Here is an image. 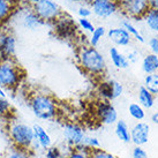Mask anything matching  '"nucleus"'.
Here are the masks:
<instances>
[{"label": "nucleus", "instance_id": "nucleus-1", "mask_svg": "<svg viewBox=\"0 0 158 158\" xmlns=\"http://www.w3.org/2000/svg\"><path fill=\"white\" fill-rule=\"evenodd\" d=\"M77 59L81 68L91 76H103L106 73L107 65L104 56L96 48L82 45L77 52Z\"/></svg>", "mask_w": 158, "mask_h": 158}, {"label": "nucleus", "instance_id": "nucleus-2", "mask_svg": "<svg viewBox=\"0 0 158 158\" xmlns=\"http://www.w3.org/2000/svg\"><path fill=\"white\" fill-rule=\"evenodd\" d=\"M29 106L38 120L50 121L57 118L58 105L56 99L46 92H35L29 98Z\"/></svg>", "mask_w": 158, "mask_h": 158}, {"label": "nucleus", "instance_id": "nucleus-3", "mask_svg": "<svg viewBox=\"0 0 158 158\" xmlns=\"http://www.w3.org/2000/svg\"><path fill=\"white\" fill-rule=\"evenodd\" d=\"M24 72L14 59L0 60V87L5 91H14L22 82Z\"/></svg>", "mask_w": 158, "mask_h": 158}, {"label": "nucleus", "instance_id": "nucleus-4", "mask_svg": "<svg viewBox=\"0 0 158 158\" xmlns=\"http://www.w3.org/2000/svg\"><path fill=\"white\" fill-rule=\"evenodd\" d=\"M7 133H8L9 140L13 143L14 147L26 150L31 149V145L35 141L32 126H29L28 123H21V121L13 120L8 123Z\"/></svg>", "mask_w": 158, "mask_h": 158}, {"label": "nucleus", "instance_id": "nucleus-5", "mask_svg": "<svg viewBox=\"0 0 158 158\" xmlns=\"http://www.w3.org/2000/svg\"><path fill=\"white\" fill-rule=\"evenodd\" d=\"M32 9L44 23H53L61 16L62 10L53 0H40L32 6Z\"/></svg>", "mask_w": 158, "mask_h": 158}, {"label": "nucleus", "instance_id": "nucleus-6", "mask_svg": "<svg viewBox=\"0 0 158 158\" xmlns=\"http://www.w3.org/2000/svg\"><path fill=\"white\" fill-rule=\"evenodd\" d=\"M16 10H19V24L22 27L23 29L29 31H36L38 30L40 27L44 26L45 23L38 18V15L34 12L32 7H29V5H27L24 7L18 6Z\"/></svg>", "mask_w": 158, "mask_h": 158}, {"label": "nucleus", "instance_id": "nucleus-7", "mask_svg": "<svg viewBox=\"0 0 158 158\" xmlns=\"http://www.w3.org/2000/svg\"><path fill=\"white\" fill-rule=\"evenodd\" d=\"M94 112H95L97 120L102 125L110 126V125H114L118 121V111L111 102H97L95 104V107H94Z\"/></svg>", "mask_w": 158, "mask_h": 158}, {"label": "nucleus", "instance_id": "nucleus-8", "mask_svg": "<svg viewBox=\"0 0 158 158\" xmlns=\"http://www.w3.org/2000/svg\"><path fill=\"white\" fill-rule=\"evenodd\" d=\"M123 85L117 80H106L101 81L97 85V94L101 101L112 102L123 95Z\"/></svg>", "mask_w": 158, "mask_h": 158}, {"label": "nucleus", "instance_id": "nucleus-9", "mask_svg": "<svg viewBox=\"0 0 158 158\" xmlns=\"http://www.w3.org/2000/svg\"><path fill=\"white\" fill-rule=\"evenodd\" d=\"M90 9L99 19H109L120 9L119 0H91Z\"/></svg>", "mask_w": 158, "mask_h": 158}, {"label": "nucleus", "instance_id": "nucleus-10", "mask_svg": "<svg viewBox=\"0 0 158 158\" xmlns=\"http://www.w3.org/2000/svg\"><path fill=\"white\" fill-rule=\"evenodd\" d=\"M120 9L129 18L142 19L150 9L148 0H119Z\"/></svg>", "mask_w": 158, "mask_h": 158}, {"label": "nucleus", "instance_id": "nucleus-11", "mask_svg": "<svg viewBox=\"0 0 158 158\" xmlns=\"http://www.w3.org/2000/svg\"><path fill=\"white\" fill-rule=\"evenodd\" d=\"M62 135L66 143L72 148H76L85 139V132L82 126L76 123H66L62 126Z\"/></svg>", "mask_w": 158, "mask_h": 158}, {"label": "nucleus", "instance_id": "nucleus-12", "mask_svg": "<svg viewBox=\"0 0 158 158\" xmlns=\"http://www.w3.org/2000/svg\"><path fill=\"white\" fill-rule=\"evenodd\" d=\"M16 37L8 30H0V60L14 59L16 53Z\"/></svg>", "mask_w": 158, "mask_h": 158}, {"label": "nucleus", "instance_id": "nucleus-13", "mask_svg": "<svg viewBox=\"0 0 158 158\" xmlns=\"http://www.w3.org/2000/svg\"><path fill=\"white\" fill-rule=\"evenodd\" d=\"M53 26H54V32L57 34V36L64 40L72 38L76 31V24L74 20L66 14H62L56 22H53Z\"/></svg>", "mask_w": 158, "mask_h": 158}, {"label": "nucleus", "instance_id": "nucleus-14", "mask_svg": "<svg viewBox=\"0 0 158 158\" xmlns=\"http://www.w3.org/2000/svg\"><path fill=\"white\" fill-rule=\"evenodd\" d=\"M150 126L149 123L139 121L131 129V142L136 147H143L149 142Z\"/></svg>", "mask_w": 158, "mask_h": 158}, {"label": "nucleus", "instance_id": "nucleus-15", "mask_svg": "<svg viewBox=\"0 0 158 158\" xmlns=\"http://www.w3.org/2000/svg\"><path fill=\"white\" fill-rule=\"evenodd\" d=\"M107 38L117 46H121V48H126L131 44L132 42V36L128 34V31L123 28H111L110 30L106 32Z\"/></svg>", "mask_w": 158, "mask_h": 158}, {"label": "nucleus", "instance_id": "nucleus-16", "mask_svg": "<svg viewBox=\"0 0 158 158\" xmlns=\"http://www.w3.org/2000/svg\"><path fill=\"white\" fill-rule=\"evenodd\" d=\"M32 129H34L35 141L38 143V145L40 147V149L46 150L52 147V139H51V135L48 134V131H46L43 126L36 123V125L32 126Z\"/></svg>", "mask_w": 158, "mask_h": 158}, {"label": "nucleus", "instance_id": "nucleus-17", "mask_svg": "<svg viewBox=\"0 0 158 158\" xmlns=\"http://www.w3.org/2000/svg\"><path fill=\"white\" fill-rule=\"evenodd\" d=\"M109 56H110L111 62L113 64V66L118 69H127L129 67V61L127 60L126 56L121 53L118 50V48H110L109 50Z\"/></svg>", "mask_w": 158, "mask_h": 158}, {"label": "nucleus", "instance_id": "nucleus-18", "mask_svg": "<svg viewBox=\"0 0 158 158\" xmlns=\"http://www.w3.org/2000/svg\"><path fill=\"white\" fill-rule=\"evenodd\" d=\"M137 96H139V104L144 110L152 109L155 106V104H156V96H154L151 92L148 91L143 85H141L140 88H139Z\"/></svg>", "mask_w": 158, "mask_h": 158}, {"label": "nucleus", "instance_id": "nucleus-19", "mask_svg": "<svg viewBox=\"0 0 158 158\" xmlns=\"http://www.w3.org/2000/svg\"><path fill=\"white\" fill-rule=\"evenodd\" d=\"M114 125H115L114 132L119 140L123 143H131V129L128 127L127 123L123 119H118V121Z\"/></svg>", "mask_w": 158, "mask_h": 158}, {"label": "nucleus", "instance_id": "nucleus-20", "mask_svg": "<svg viewBox=\"0 0 158 158\" xmlns=\"http://www.w3.org/2000/svg\"><path fill=\"white\" fill-rule=\"evenodd\" d=\"M142 70L147 74L158 73V56L154 53H148L142 59Z\"/></svg>", "mask_w": 158, "mask_h": 158}, {"label": "nucleus", "instance_id": "nucleus-21", "mask_svg": "<svg viewBox=\"0 0 158 158\" xmlns=\"http://www.w3.org/2000/svg\"><path fill=\"white\" fill-rule=\"evenodd\" d=\"M143 19L148 29L155 34H158V9L150 8Z\"/></svg>", "mask_w": 158, "mask_h": 158}, {"label": "nucleus", "instance_id": "nucleus-22", "mask_svg": "<svg viewBox=\"0 0 158 158\" xmlns=\"http://www.w3.org/2000/svg\"><path fill=\"white\" fill-rule=\"evenodd\" d=\"M148 91H150L154 96H158V73L147 74L144 76V84H143Z\"/></svg>", "mask_w": 158, "mask_h": 158}, {"label": "nucleus", "instance_id": "nucleus-23", "mask_svg": "<svg viewBox=\"0 0 158 158\" xmlns=\"http://www.w3.org/2000/svg\"><path fill=\"white\" fill-rule=\"evenodd\" d=\"M14 10H15V6L13 4L0 0V26L13 15Z\"/></svg>", "mask_w": 158, "mask_h": 158}, {"label": "nucleus", "instance_id": "nucleus-24", "mask_svg": "<svg viewBox=\"0 0 158 158\" xmlns=\"http://www.w3.org/2000/svg\"><path fill=\"white\" fill-rule=\"evenodd\" d=\"M98 148H101V143H99V140L97 139L96 136H85L82 144H80L79 147H76L74 149L83 150V151L89 152V151L98 149Z\"/></svg>", "mask_w": 158, "mask_h": 158}, {"label": "nucleus", "instance_id": "nucleus-25", "mask_svg": "<svg viewBox=\"0 0 158 158\" xmlns=\"http://www.w3.org/2000/svg\"><path fill=\"white\" fill-rule=\"evenodd\" d=\"M106 35V29L103 26L95 27V29L90 34L89 37V45L92 48H97V45L101 43V40L104 38V36Z\"/></svg>", "mask_w": 158, "mask_h": 158}, {"label": "nucleus", "instance_id": "nucleus-26", "mask_svg": "<svg viewBox=\"0 0 158 158\" xmlns=\"http://www.w3.org/2000/svg\"><path fill=\"white\" fill-rule=\"evenodd\" d=\"M1 158H32V154L30 150L20 149L16 147H13L5 152Z\"/></svg>", "mask_w": 158, "mask_h": 158}, {"label": "nucleus", "instance_id": "nucleus-27", "mask_svg": "<svg viewBox=\"0 0 158 158\" xmlns=\"http://www.w3.org/2000/svg\"><path fill=\"white\" fill-rule=\"evenodd\" d=\"M128 113L134 120L142 121L145 118V110L139 103H131L128 105Z\"/></svg>", "mask_w": 158, "mask_h": 158}, {"label": "nucleus", "instance_id": "nucleus-28", "mask_svg": "<svg viewBox=\"0 0 158 158\" xmlns=\"http://www.w3.org/2000/svg\"><path fill=\"white\" fill-rule=\"evenodd\" d=\"M123 28H125V29L128 31V34L132 36V37H134L137 42H140V43H142V44L145 43V40H144V37H143V35L141 34L140 31H139V29H137L129 20H125V21H123Z\"/></svg>", "mask_w": 158, "mask_h": 158}, {"label": "nucleus", "instance_id": "nucleus-29", "mask_svg": "<svg viewBox=\"0 0 158 158\" xmlns=\"http://www.w3.org/2000/svg\"><path fill=\"white\" fill-rule=\"evenodd\" d=\"M12 113V104L6 97L0 96V117L6 118Z\"/></svg>", "mask_w": 158, "mask_h": 158}, {"label": "nucleus", "instance_id": "nucleus-30", "mask_svg": "<svg viewBox=\"0 0 158 158\" xmlns=\"http://www.w3.org/2000/svg\"><path fill=\"white\" fill-rule=\"evenodd\" d=\"M89 157L90 158H118L117 156H114L113 154H111L109 151H105V150L101 149V148L89 151Z\"/></svg>", "mask_w": 158, "mask_h": 158}, {"label": "nucleus", "instance_id": "nucleus-31", "mask_svg": "<svg viewBox=\"0 0 158 158\" xmlns=\"http://www.w3.org/2000/svg\"><path fill=\"white\" fill-rule=\"evenodd\" d=\"M79 26L83 31H87V32H90V34H91L92 31H94V29H95L94 23L87 18H80L79 19Z\"/></svg>", "mask_w": 158, "mask_h": 158}, {"label": "nucleus", "instance_id": "nucleus-32", "mask_svg": "<svg viewBox=\"0 0 158 158\" xmlns=\"http://www.w3.org/2000/svg\"><path fill=\"white\" fill-rule=\"evenodd\" d=\"M65 158H90L89 157V152L83 151V150L73 149L69 151V154L67 155Z\"/></svg>", "mask_w": 158, "mask_h": 158}, {"label": "nucleus", "instance_id": "nucleus-33", "mask_svg": "<svg viewBox=\"0 0 158 158\" xmlns=\"http://www.w3.org/2000/svg\"><path fill=\"white\" fill-rule=\"evenodd\" d=\"M45 158H62V155L59 148L51 147V148L45 150Z\"/></svg>", "mask_w": 158, "mask_h": 158}, {"label": "nucleus", "instance_id": "nucleus-34", "mask_svg": "<svg viewBox=\"0 0 158 158\" xmlns=\"http://www.w3.org/2000/svg\"><path fill=\"white\" fill-rule=\"evenodd\" d=\"M132 158H149L148 152L142 147H134L132 151Z\"/></svg>", "mask_w": 158, "mask_h": 158}, {"label": "nucleus", "instance_id": "nucleus-35", "mask_svg": "<svg viewBox=\"0 0 158 158\" xmlns=\"http://www.w3.org/2000/svg\"><path fill=\"white\" fill-rule=\"evenodd\" d=\"M148 46L150 48V51L154 54H157L158 56V37H151L149 40H148Z\"/></svg>", "mask_w": 158, "mask_h": 158}, {"label": "nucleus", "instance_id": "nucleus-36", "mask_svg": "<svg viewBox=\"0 0 158 158\" xmlns=\"http://www.w3.org/2000/svg\"><path fill=\"white\" fill-rule=\"evenodd\" d=\"M77 14H79L80 18H87L89 19V16L92 14L91 9L89 8V7H85V6H81V7H79V9H77Z\"/></svg>", "mask_w": 158, "mask_h": 158}, {"label": "nucleus", "instance_id": "nucleus-37", "mask_svg": "<svg viewBox=\"0 0 158 158\" xmlns=\"http://www.w3.org/2000/svg\"><path fill=\"white\" fill-rule=\"evenodd\" d=\"M127 60L129 61V64H135L137 60H139V52L137 51H129L127 53Z\"/></svg>", "mask_w": 158, "mask_h": 158}, {"label": "nucleus", "instance_id": "nucleus-38", "mask_svg": "<svg viewBox=\"0 0 158 158\" xmlns=\"http://www.w3.org/2000/svg\"><path fill=\"white\" fill-rule=\"evenodd\" d=\"M148 4L150 8L158 9V0H148Z\"/></svg>", "mask_w": 158, "mask_h": 158}, {"label": "nucleus", "instance_id": "nucleus-39", "mask_svg": "<svg viewBox=\"0 0 158 158\" xmlns=\"http://www.w3.org/2000/svg\"><path fill=\"white\" fill-rule=\"evenodd\" d=\"M151 121L155 123V125H158V112H154L151 114Z\"/></svg>", "mask_w": 158, "mask_h": 158}, {"label": "nucleus", "instance_id": "nucleus-40", "mask_svg": "<svg viewBox=\"0 0 158 158\" xmlns=\"http://www.w3.org/2000/svg\"><path fill=\"white\" fill-rule=\"evenodd\" d=\"M40 0H24V2H26L27 5H29V6H34V5H36L37 2H40Z\"/></svg>", "mask_w": 158, "mask_h": 158}, {"label": "nucleus", "instance_id": "nucleus-41", "mask_svg": "<svg viewBox=\"0 0 158 158\" xmlns=\"http://www.w3.org/2000/svg\"><path fill=\"white\" fill-rule=\"evenodd\" d=\"M24 0H13V5L15 6V7H18V6H20V5L22 4Z\"/></svg>", "mask_w": 158, "mask_h": 158}, {"label": "nucleus", "instance_id": "nucleus-42", "mask_svg": "<svg viewBox=\"0 0 158 158\" xmlns=\"http://www.w3.org/2000/svg\"><path fill=\"white\" fill-rule=\"evenodd\" d=\"M0 96H2V97H6V91H5L4 89L0 87Z\"/></svg>", "mask_w": 158, "mask_h": 158}, {"label": "nucleus", "instance_id": "nucleus-43", "mask_svg": "<svg viewBox=\"0 0 158 158\" xmlns=\"http://www.w3.org/2000/svg\"><path fill=\"white\" fill-rule=\"evenodd\" d=\"M4 1H7V2H10V4H13V0H4Z\"/></svg>", "mask_w": 158, "mask_h": 158}, {"label": "nucleus", "instance_id": "nucleus-44", "mask_svg": "<svg viewBox=\"0 0 158 158\" xmlns=\"http://www.w3.org/2000/svg\"><path fill=\"white\" fill-rule=\"evenodd\" d=\"M156 101H157V103H158V96H156Z\"/></svg>", "mask_w": 158, "mask_h": 158}]
</instances>
